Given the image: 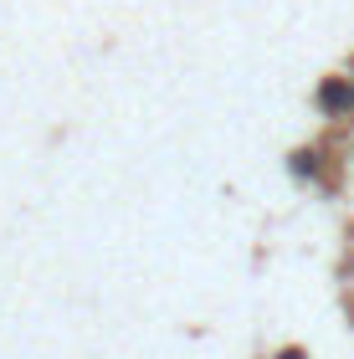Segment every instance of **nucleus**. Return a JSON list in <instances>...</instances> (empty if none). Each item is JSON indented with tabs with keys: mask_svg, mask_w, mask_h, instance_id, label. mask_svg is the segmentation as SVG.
<instances>
[{
	"mask_svg": "<svg viewBox=\"0 0 354 359\" xmlns=\"http://www.w3.org/2000/svg\"><path fill=\"white\" fill-rule=\"evenodd\" d=\"M318 103H324V108H344L349 103V83H329L324 93H318Z\"/></svg>",
	"mask_w": 354,
	"mask_h": 359,
	"instance_id": "obj_1",
	"label": "nucleus"
}]
</instances>
